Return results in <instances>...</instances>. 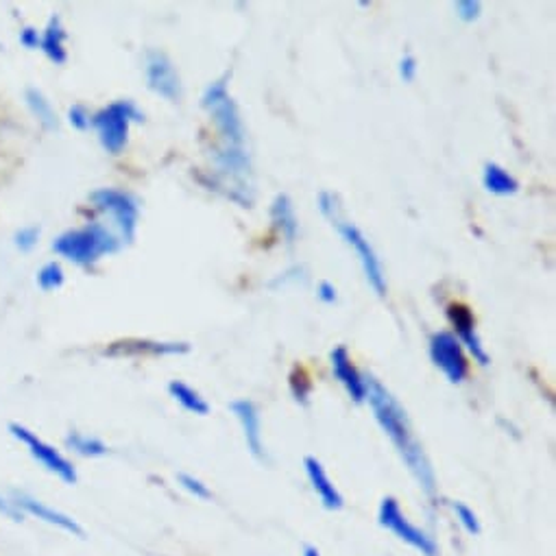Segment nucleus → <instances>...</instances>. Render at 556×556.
Instances as JSON below:
<instances>
[{"label": "nucleus", "mask_w": 556, "mask_h": 556, "mask_svg": "<svg viewBox=\"0 0 556 556\" xmlns=\"http://www.w3.org/2000/svg\"><path fill=\"white\" fill-rule=\"evenodd\" d=\"M214 173L216 188L225 192L240 207H251L253 203V170L251 157L244 147H223L218 144L214 155Z\"/></svg>", "instance_id": "obj_3"}, {"label": "nucleus", "mask_w": 556, "mask_h": 556, "mask_svg": "<svg viewBox=\"0 0 556 556\" xmlns=\"http://www.w3.org/2000/svg\"><path fill=\"white\" fill-rule=\"evenodd\" d=\"M454 12L463 23H473L482 14V3L480 0H456Z\"/></svg>", "instance_id": "obj_30"}, {"label": "nucleus", "mask_w": 556, "mask_h": 556, "mask_svg": "<svg viewBox=\"0 0 556 556\" xmlns=\"http://www.w3.org/2000/svg\"><path fill=\"white\" fill-rule=\"evenodd\" d=\"M417 60L413 58V55H404L402 58V62H400V77L406 81V84H410V81H415V77H417Z\"/></svg>", "instance_id": "obj_33"}, {"label": "nucleus", "mask_w": 556, "mask_h": 556, "mask_svg": "<svg viewBox=\"0 0 556 556\" xmlns=\"http://www.w3.org/2000/svg\"><path fill=\"white\" fill-rule=\"evenodd\" d=\"M66 282V270L62 266L60 260H51V262H45L38 273H36V285L45 291V293H53V291H60Z\"/></svg>", "instance_id": "obj_24"}, {"label": "nucleus", "mask_w": 556, "mask_h": 556, "mask_svg": "<svg viewBox=\"0 0 556 556\" xmlns=\"http://www.w3.org/2000/svg\"><path fill=\"white\" fill-rule=\"evenodd\" d=\"M68 123H71V127H75L77 131H88V129L92 127V112H90L86 105L77 103V105H73V108L68 110Z\"/></svg>", "instance_id": "obj_31"}, {"label": "nucleus", "mask_w": 556, "mask_h": 556, "mask_svg": "<svg viewBox=\"0 0 556 556\" xmlns=\"http://www.w3.org/2000/svg\"><path fill=\"white\" fill-rule=\"evenodd\" d=\"M482 186L491 192V194H497V197H510L519 190V181L506 170L502 168L500 164L495 162H489L484 164V170H482Z\"/></svg>", "instance_id": "obj_21"}, {"label": "nucleus", "mask_w": 556, "mask_h": 556, "mask_svg": "<svg viewBox=\"0 0 556 556\" xmlns=\"http://www.w3.org/2000/svg\"><path fill=\"white\" fill-rule=\"evenodd\" d=\"M430 361L452 384H460L469 374L463 345L452 332H437L430 339Z\"/></svg>", "instance_id": "obj_11"}, {"label": "nucleus", "mask_w": 556, "mask_h": 556, "mask_svg": "<svg viewBox=\"0 0 556 556\" xmlns=\"http://www.w3.org/2000/svg\"><path fill=\"white\" fill-rule=\"evenodd\" d=\"M0 517L12 521V523H25V515L18 508V502L14 497V489H5L0 486Z\"/></svg>", "instance_id": "obj_27"}, {"label": "nucleus", "mask_w": 556, "mask_h": 556, "mask_svg": "<svg viewBox=\"0 0 556 556\" xmlns=\"http://www.w3.org/2000/svg\"><path fill=\"white\" fill-rule=\"evenodd\" d=\"M367 402L374 410V417H376L378 426L391 439L393 447L397 450L400 458L404 460V465L408 467V471L417 480L419 489L428 497H434L437 495V476H434L430 458L426 456L421 443L417 441V437L410 428V421H408V415H406L404 406L374 376H367Z\"/></svg>", "instance_id": "obj_1"}, {"label": "nucleus", "mask_w": 556, "mask_h": 556, "mask_svg": "<svg viewBox=\"0 0 556 556\" xmlns=\"http://www.w3.org/2000/svg\"><path fill=\"white\" fill-rule=\"evenodd\" d=\"M177 484H179L186 493H190L192 497H197V500H210V497H212L210 486H207L201 478H197L194 473H186V471L177 473Z\"/></svg>", "instance_id": "obj_29"}, {"label": "nucleus", "mask_w": 556, "mask_h": 556, "mask_svg": "<svg viewBox=\"0 0 556 556\" xmlns=\"http://www.w3.org/2000/svg\"><path fill=\"white\" fill-rule=\"evenodd\" d=\"M227 81H229V75H223L220 79L210 84L201 97V105L203 110H207L212 123L216 125L223 147H244V140H247L244 123L236 101L227 90Z\"/></svg>", "instance_id": "obj_6"}, {"label": "nucleus", "mask_w": 556, "mask_h": 556, "mask_svg": "<svg viewBox=\"0 0 556 556\" xmlns=\"http://www.w3.org/2000/svg\"><path fill=\"white\" fill-rule=\"evenodd\" d=\"M378 523L384 530L393 532L400 541L417 549L421 556H439L437 539L430 532H426L421 526L413 523L395 497L391 495L382 497L378 506Z\"/></svg>", "instance_id": "obj_9"}, {"label": "nucleus", "mask_w": 556, "mask_h": 556, "mask_svg": "<svg viewBox=\"0 0 556 556\" xmlns=\"http://www.w3.org/2000/svg\"><path fill=\"white\" fill-rule=\"evenodd\" d=\"M25 105L29 110V114L34 116V121L45 129V131H53L60 125L58 112L51 103V99L40 90V88H27L25 90Z\"/></svg>", "instance_id": "obj_19"}, {"label": "nucleus", "mask_w": 556, "mask_h": 556, "mask_svg": "<svg viewBox=\"0 0 556 556\" xmlns=\"http://www.w3.org/2000/svg\"><path fill=\"white\" fill-rule=\"evenodd\" d=\"M144 77L149 90L166 101L181 99V77L170 62V58L162 51H149L144 58Z\"/></svg>", "instance_id": "obj_12"}, {"label": "nucleus", "mask_w": 556, "mask_h": 556, "mask_svg": "<svg viewBox=\"0 0 556 556\" xmlns=\"http://www.w3.org/2000/svg\"><path fill=\"white\" fill-rule=\"evenodd\" d=\"M302 556H324V554H321V549H319L317 545H311V543H308V545H304Z\"/></svg>", "instance_id": "obj_35"}, {"label": "nucleus", "mask_w": 556, "mask_h": 556, "mask_svg": "<svg viewBox=\"0 0 556 556\" xmlns=\"http://www.w3.org/2000/svg\"><path fill=\"white\" fill-rule=\"evenodd\" d=\"M304 471H306V478H308L313 491L321 500L324 508L341 510L345 506L343 493L339 491V486L334 484V480L330 478V473L326 471L324 463L317 456H306L304 458Z\"/></svg>", "instance_id": "obj_16"}, {"label": "nucleus", "mask_w": 556, "mask_h": 556, "mask_svg": "<svg viewBox=\"0 0 556 556\" xmlns=\"http://www.w3.org/2000/svg\"><path fill=\"white\" fill-rule=\"evenodd\" d=\"M328 218L339 229V233L345 240V244L352 247V251L356 253L369 287L376 291V295L384 298L387 295V275H384V268H382V260L378 257V253H376L374 244L369 242V238L363 233V229L356 223L345 220L341 216V210L332 212Z\"/></svg>", "instance_id": "obj_8"}, {"label": "nucleus", "mask_w": 556, "mask_h": 556, "mask_svg": "<svg viewBox=\"0 0 556 556\" xmlns=\"http://www.w3.org/2000/svg\"><path fill=\"white\" fill-rule=\"evenodd\" d=\"M317 298H319L324 304H337V300H339L337 287L330 285V282H321L319 289H317Z\"/></svg>", "instance_id": "obj_34"}, {"label": "nucleus", "mask_w": 556, "mask_h": 556, "mask_svg": "<svg viewBox=\"0 0 556 556\" xmlns=\"http://www.w3.org/2000/svg\"><path fill=\"white\" fill-rule=\"evenodd\" d=\"M452 510L456 515V521L460 523V528L471 534V536H478L482 532V523L476 515V510L471 506H467L465 502H452Z\"/></svg>", "instance_id": "obj_26"}, {"label": "nucleus", "mask_w": 556, "mask_h": 556, "mask_svg": "<svg viewBox=\"0 0 556 556\" xmlns=\"http://www.w3.org/2000/svg\"><path fill=\"white\" fill-rule=\"evenodd\" d=\"M10 437L25 447V452L51 476H55L58 480H62L64 484H77L79 482V471L75 467V463L53 443H49L45 437H40L36 430H31L29 426L21 424V421H10L8 426Z\"/></svg>", "instance_id": "obj_7"}, {"label": "nucleus", "mask_w": 556, "mask_h": 556, "mask_svg": "<svg viewBox=\"0 0 556 556\" xmlns=\"http://www.w3.org/2000/svg\"><path fill=\"white\" fill-rule=\"evenodd\" d=\"M66 40H68V31L64 27V21L60 16H51L47 27L42 29V40H40V51L51 64L64 66L68 62Z\"/></svg>", "instance_id": "obj_17"}, {"label": "nucleus", "mask_w": 556, "mask_h": 556, "mask_svg": "<svg viewBox=\"0 0 556 556\" xmlns=\"http://www.w3.org/2000/svg\"><path fill=\"white\" fill-rule=\"evenodd\" d=\"M144 112L129 99L114 101L92 114V127L105 153L121 155L127 149L134 123H142Z\"/></svg>", "instance_id": "obj_4"}, {"label": "nucleus", "mask_w": 556, "mask_h": 556, "mask_svg": "<svg viewBox=\"0 0 556 556\" xmlns=\"http://www.w3.org/2000/svg\"><path fill=\"white\" fill-rule=\"evenodd\" d=\"M229 410L233 413V417L238 419V424L242 428V437H244L249 454L255 460L264 463L266 460V447H264V439H262V417H260L257 406L249 400H233L229 404Z\"/></svg>", "instance_id": "obj_13"}, {"label": "nucleus", "mask_w": 556, "mask_h": 556, "mask_svg": "<svg viewBox=\"0 0 556 556\" xmlns=\"http://www.w3.org/2000/svg\"><path fill=\"white\" fill-rule=\"evenodd\" d=\"M447 319L454 328V337L458 339V343L463 345V350H467L473 361H478L480 365H489V354L476 332V321H473V315L467 306L463 304H452L447 306Z\"/></svg>", "instance_id": "obj_14"}, {"label": "nucleus", "mask_w": 556, "mask_h": 556, "mask_svg": "<svg viewBox=\"0 0 556 556\" xmlns=\"http://www.w3.org/2000/svg\"><path fill=\"white\" fill-rule=\"evenodd\" d=\"M289 387H291V393H293L295 402H300L302 406H308L311 395H313V380H311V376L306 374V369L295 367V369L291 371Z\"/></svg>", "instance_id": "obj_25"}, {"label": "nucleus", "mask_w": 556, "mask_h": 556, "mask_svg": "<svg viewBox=\"0 0 556 556\" xmlns=\"http://www.w3.org/2000/svg\"><path fill=\"white\" fill-rule=\"evenodd\" d=\"M330 363H332V374H334V380H339V384L348 391V395L356 402V404H363L367 402V376H363L348 348L341 345L337 348L332 354H330Z\"/></svg>", "instance_id": "obj_15"}, {"label": "nucleus", "mask_w": 556, "mask_h": 556, "mask_svg": "<svg viewBox=\"0 0 556 556\" xmlns=\"http://www.w3.org/2000/svg\"><path fill=\"white\" fill-rule=\"evenodd\" d=\"M64 445L71 454L79 456V458H105L110 454V445L94 437V434H88V432H81V430H71L64 439Z\"/></svg>", "instance_id": "obj_20"}, {"label": "nucleus", "mask_w": 556, "mask_h": 556, "mask_svg": "<svg viewBox=\"0 0 556 556\" xmlns=\"http://www.w3.org/2000/svg\"><path fill=\"white\" fill-rule=\"evenodd\" d=\"M90 203L94 212L108 218L103 223L121 238L123 244H131L136 240L140 203L131 192L121 188H97L90 194Z\"/></svg>", "instance_id": "obj_5"}, {"label": "nucleus", "mask_w": 556, "mask_h": 556, "mask_svg": "<svg viewBox=\"0 0 556 556\" xmlns=\"http://www.w3.org/2000/svg\"><path fill=\"white\" fill-rule=\"evenodd\" d=\"M40 40H42V31L36 27H23L18 31V42L27 49V51H40Z\"/></svg>", "instance_id": "obj_32"}, {"label": "nucleus", "mask_w": 556, "mask_h": 556, "mask_svg": "<svg viewBox=\"0 0 556 556\" xmlns=\"http://www.w3.org/2000/svg\"><path fill=\"white\" fill-rule=\"evenodd\" d=\"M14 497L18 502V508L23 510L25 519H34L38 523H45L49 528H55L68 536L75 539H84L86 536V528L81 526L79 519H75L71 513L45 502L42 497L25 491V489H14Z\"/></svg>", "instance_id": "obj_10"}, {"label": "nucleus", "mask_w": 556, "mask_h": 556, "mask_svg": "<svg viewBox=\"0 0 556 556\" xmlns=\"http://www.w3.org/2000/svg\"><path fill=\"white\" fill-rule=\"evenodd\" d=\"M40 238H42L40 225H25V227L16 229V233H14V247H16L21 253H31V251L40 244Z\"/></svg>", "instance_id": "obj_28"}, {"label": "nucleus", "mask_w": 556, "mask_h": 556, "mask_svg": "<svg viewBox=\"0 0 556 556\" xmlns=\"http://www.w3.org/2000/svg\"><path fill=\"white\" fill-rule=\"evenodd\" d=\"M153 354V356H170V354H188V343H157V341H127L118 343L110 354Z\"/></svg>", "instance_id": "obj_22"}, {"label": "nucleus", "mask_w": 556, "mask_h": 556, "mask_svg": "<svg viewBox=\"0 0 556 556\" xmlns=\"http://www.w3.org/2000/svg\"><path fill=\"white\" fill-rule=\"evenodd\" d=\"M168 393H170V397L184 408V410H188V413H192V415H207L210 413V404H207V400L197 391V389H192L190 384H186V382H181V380H173L170 384H168Z\"/></svg>", "instance_id": "obj_23"}, {"label": "nucleus", "mask_w": 556, "mask_h": 556, "mask_svg": "<svg viewBox=\"0 0 556 556\" xmlns=\"http://www.w3.org/2000/svg\"><path fill=\"white\" fill-rule=\"evenodd\" d=\"M121 249H123L121 238L103 220H88L81 227L62 231L53 240V251L62 260L79 268H92L105 255H112Z\"/></svg>", "instance_id": "obj_2"}, {"label": "nucleus", "mask_w": 556, "mask_h": 556, "mask_svg": "<svg viewBox=\"0 0 556 556\" xmlns=\"http://www.w3.org/2000/svg\"><path fill=\"white\" fill-rule=\"evenodd\" d=\"M270 223L280 231L289 247L295 244L300 233V218L295 214V205L289 194H277L270 203Z\"/></svg>", "instance_id": "obj_18"}]
</instances>
